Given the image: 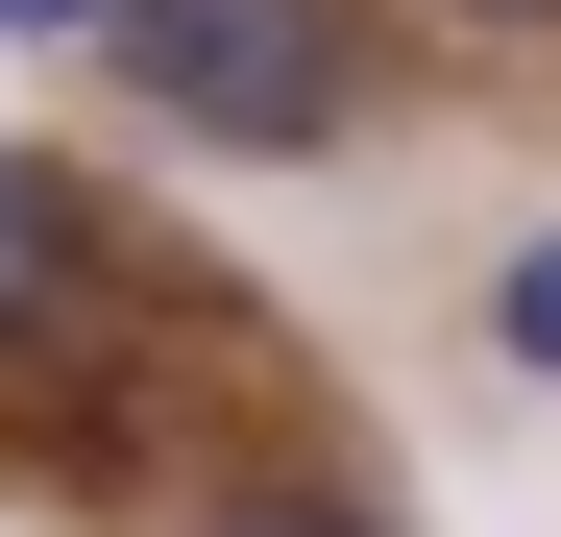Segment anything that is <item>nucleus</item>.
Segmentation results:
<instances>
[{
  "instance_id": "nucleus-1",
  "label": "nucleus",
  "mask_w": 561,
  "mask_h": 537,
  "mask_svg": "<svg viewBox=\"0 0 561 537\" xmlns=\"http://www.w3.org/2000/svg\"><path fill=\"white\" fill-rule=\"evenodd\" d=\"M123 99L196 123V147H342L366 123V25L342 0H99Z\"/></svg>"
},
{
  "instance_id": "nucleus-2",
  "label": "nucleus",
  "mask_w": 561,
  "mask_h": 537,
  "mask_svg": "<svg viewBox=\"0 0 561 537\" xmlns=\"http://www.w3.org/2000/svg\"><path fill=\"white\" fill-rule=\"evenodd\" d=\"M489 342H513V367L561 391V244H513V294H489Z\"/></svg>"
},
{
  "instance_id": "nucleus-3",
  "label": "nucleus",
  "mask_w": 561,
  "mask_h": 537,
  "mask_svg": "<svg viewBox=\"0 0 561 537\" xmlns=\"http://www.w3.org/2000/svg\"><path fill=\"white\" fill-rule=\"evenodd\" d=\"M49 268H73V220L25 196V171H0V318H25V294H49Z\"/></svg>"
},
{
  "instance_id": "nucleus-4",
  "label": "nucleus",
  "mask_w": 561,
  "mask_h": 537,
  "mask_svg": "<svg viewBox=\"0 0 561 537\" xmlns=\"http://www.w3.org/2000/svg\"><path fill=\"white\" fill-rule=\"evenodd\" d=\"M49 25H99V0H0V49H49Z\"/></svg>"
},
{
  "instance_id": "nucleus-5",
  "label": "nucleus",
  "mask_w": 561,
  "mask_h": 537,
  "mask_svg": "<svg viewBox=\"0 0 561 537\" xmlns=\"http://www.w3.org/2000/svg\"><path fill=\"white\" fill-rule=\"evenodd\" d=\"M439 25H561V0H439Z\"/></svg>"
}]
</instances>
